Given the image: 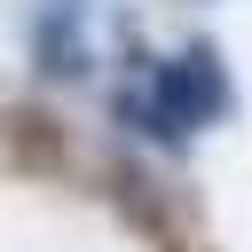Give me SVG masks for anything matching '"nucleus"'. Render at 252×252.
Wrapping results in <instances>:
<instances>
[{
  "instance_id": "nucleus-2",
  "label": "nucleus",
  "mask_w": 252,
  "mask_h": 252,
  "mask_svg": "<svg viewBox=\"0 0 252 252\" xmlns=\"http://www.w3.org/2000/svg\"><path fill=\"white\" fill-rule=\"evenodd\" d=\"M32 71H39L47 87H71V79L94 71V47H87V24H79V0L39 8V24H32Z\"/></svg>"
},
{
  "instance_id": "nucleus-3",
  "label": "nucleus",
  "mask_w": 252,
  "mask_h": 252,
  "mask_svg": "<svg viewBox=\"0 0 252 252\" xmlns=\"http://www.w3.org/2000/svg\"><path fill=\"white\" fill-rule=\"evenodd\" d=\"M110 126H118L126 142H142V150H165V158H181V150H189V134L150 102V87H134V94L118 87V94H110Z\"/></svg>"
},
{
  "instance_id": "nucleus-1",
  "label": "nucleus",
  "mask_w": 252,
  "mask_h": 252,
  "mask_svg": "<svg viewBox=\"0 0 252 252\" xmlns=\"http://www.w3.org/2000/svg\"><path fill=\"white\" fill-rule=\"evenodd\" d=\"M150 102L197 142L205 126H220L228 110H236V87H228V63H220V47L213 39H189L181 55H165V63H150Z\"/></svg>"
}]
</instances>
